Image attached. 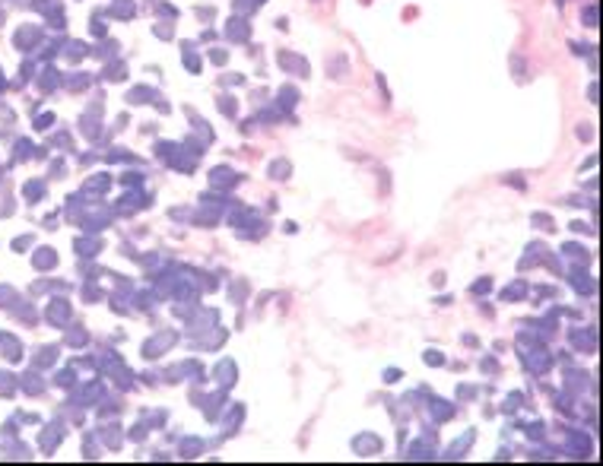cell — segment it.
Returning <instances> with one entry per match:
<instances>
[{
	"label": "cell",
	"mask_w": 603,
	"mask_h": 466,
	"mask_svg": "<svg viewBox=\"0 0 603 466\" xmlns=\"http://www.w3.org/2000/svg\"><path fill=\"white\" fill-rule=\"evenodd\" d=\"M216 377H219L222 387H232V384H235V365H232V362H219Z\"/></svg>",
	"instance_id": "5b68a950"
},
{
	"label": "cell",
	"mask_w": 603,
	"mask_h": 466,
	"mask_svg": "<svg viewBox=\"0 0 603 466\" xmlns=\"http://www.w3.org/2000/svg\"><path fill=\"white\" fill-rule=\"evenodd\" d=\"M524 292H527V285H524V282H514L511 289H505V292H502V298H505V302H514V298H521Z\"/></svg>",
	"instance_id": "8fae6325"
},
{
	"label": "cell",
	"mask_w": 603,
	"mask_h": 466,
	"mask_svg": "<svg viewBox=\"0 0 603 466\" xmlns=\"http://www.w3.org/2000/svg\"><path fill=\"white\" fill-rule=\"evenodd\" d=\"M276 61H279L283 67H286V70H299V73H305V76H308V64H305L302 57H295V54H289V51H279V57H276Z\"/></svg>",
	"instance_id": "3957f363"
},
{
	"label": "cell",
	"mask_w": 603,
	"mask_h": 466,
	"mask_svg": "<svg viewBox=\"0 0 603 466\" xmlns=\"http://www.w3.org/2000/svg\"><path fill=\"white\" fill-rule=\"evenodd\" d=\"M527 365L534 368V371H546V368L552 365V358H546V352H530V358H527Z\"/></svg>",
	"instance_id": "ba28073f"
},
{
	"label": "cell",
	"mask_w": 603,
	"mask_h": 466,
	"mask_svg": "<svg viewBox=\"0 0 603 466\" xmlns=\"http://www.w3.org/2000/svg\"><path fill=\"white\" fill-rule=\"evenodd\" d=\"M226 35L232 41H245L248 38V26H245V19H232V26L226 29Z\"/></svg>",
	"instance_id": "52a82bcc"
},
{
	"label": "cell",
	"mask_w": 603,
	"mask_h": 466,
	"mask_svg": "<svg viewBox=\"0 0 603 466\" xmlns=\"http://www.w3.org/2000/svg\"><path fill=\"white\" fill-rule=\"evenodd\" d=\"M219 111H222V114H229V117L238 114V105H235L232 95H222V99H219Z\"/></svg>",
	"instance_id": "30bf717a"
},
{
	"label": "cell",
	"mask_w": 603,
	"mask_h": 466,
	"mask_svg": "<svg viewBox=\"0 0 603 466\" xmlns=\"http://www.w3.org/2000/svg\"><path fill=\"white\" fill-rule=\"evenodd\" d=\"M289 168H292V165H289L286 159H283V162H273V165H270V178H276V181H283V178L289 175Z\"/></svg>",
	"instance_id": "9c48e42d"
},
{
	"label": "cell",
	"mask_w": 603,
	"mask_h": 466,
	"mask_svg": "<svg viewBox=\"0 0 603 466\" xmlns=\"http://www.w3.org/2000/svg\"><path fill=\"white\" fill-rule=\"evenodd\" d=\"M534 225H540L543 232H555V229H552V219L546 216V213H537V216H534Z\"/></svg>",
	"instance_id": "4fadbf2b"
},
{
	"label": "cell",
	"mask_w": 603,
	"mask_h": 466,
	"mask_svg": "<svg viewBox=\"0 0 603 466\" xmlns=\"http://www.w3.org/2000/svg\"><path fill=\"white\" fill-rule=\"evenodd\" d=\"M175 340H178V336H175V333H159V336H156V340H149V343L143 346V355H146V358H152V355H159L162 349H169V346H172Z\"/></svg>",
	"instance_id": "6da1fadb"
},
{
	"label": "cell",
	"mask_w": 603,
	"mask_h": 466,
	"mask_svg": "<svg viewBox=\"0 0 603 466\" xmlns=\"http://www.w3.org/2000/svg\"><path fill=\"white\" fill-rule=\"evenodd\" d=\"M470 441H473V435L467 432V435H464V441H460V444H454L451 450H448V457H451V460H457V457H460V453H464V450L470 447Z\"/></svg>",
	"instance_id": "7c38bea8"
},
{
	"label": "cell",
	"mask_w": 603,
	"mask_h": 466,
	"mask_svg": "<svg viewBox=\"0 0 603 466\" xmlns=\"http://www.w3.org/2000/svg\"><path fill=\"white\" fill-rule=\"evenodd\" d=\"M584 19H587V26H597V7L590 4L587 7V13H584Z\"/></svg>",
	"instance_id": "2e32d148"
},
{
	"label": "cell",
	"mask_w": 603,
	"mask_h": 466,
	"mask_svg": "<svg viewBox=\"0 0 603 466\" xmlns=\"http://www.w3.org/2000/svg\"><path fill=\"white\" fill-rule=\"evenodd\" d=\"M251 4H254V7H261V4H264V0H251Z\"/></svg>",
	"instance_id": "7402d4cb"
},
{
	"label": "cell",
	"mask_w": 603,
	"mask_h": 466,
	"mask_svg": "<svg viewBox=\"0 0 603 466\" xmlns=\"http://www.w3.org/2000/svg\"><path fill=\"white\" fill-rule=\"evenodd\" d=\"M473 292H489V279H483V282H476V285H473Z\"/></svg>",
	"instance_id": "44dd1931"
},
{
	"label": "cell",
	"mask_w": 603,
	"mask_h": 466,
	"mask_svg": "<svg viewBox=\"0 0 603 466\" xmlns=\"http://www.w3.org/2000/svg\"><path fill=\"white\" fill-rule=\"evenodd\" d=\"M235 181H238V178H235V172H232V168H226V165H222V168H213V172H210V184H213V187H232Z\"/></svg>",
	"instance_id": "7a4b0ae2"
},
{
	"label": "cell",
	"mask_w": 603,
	"mask_h": 466,
	"mask_svg": "<svg viewBox=\"0 0 603 466\" xmlns=\"http://www.w3.org/2000/svg\"><path fill=\"white\" fill-rule=\"evenodd\" d=\"M425 362H429V365H441L445 358H441V352H425Z\"/></svg>",
	"instance_id": "e0dca14e"
},
{
	"label": "cell",
	"mask_w": 603,
	"mask_h": 466,
	"mask_svg": "<svg viewBox=\"0 0 603 466\" xmlns=\"http://www.w3.org/2000/svg\"><path fill=\"white\" fill-rule=\"evenodd\" d=\"M35 264H38V267H48V264H54V250H38Z\"/></svg>",
	"instance_id": "9a60e30c"
},
{
	"label": "cell",
	"mask_w": 603,
	"mask_h": 466,
	"mask_svg": "<svg viewBox=\"0 0 603 466\" xmlns=\"http://www.w3.org/2000/svg\"><path fill=\"white\" fill-rule=\"evenodd\" d=\"M352 447H356L359 453H375V450H381V438H375V435H362V438L352 441Z\"/></svg>",
	"instance_id": "277c9868"
},
{
	"label": "cell",
	"mask_w": 603,
	"mask_h": 466,
	"mask_svg": "<svg viewBox=\"0 0 603 466\" xmlns=\"http://www.w3.org/2000/svg\"><path fill=\"white\" fill-rule=\"evenodd\" d=\"M429 406H432V415H435V419H438V422H448V419H451V415H454V406H448L445 400H432Z\"/></svg>",
	"instance_id": "8992f818"
},
{
	"label": "cell",
	"mask_w": 603,
	"mask_h": 466,
	"mask_svg": "<svg viewBox=\"0 0 603 466\" xmlns=\"http://www.w3.org/2000/svg\"><path fill=\"white\" fill-rule=\"evenodd\" d=\"M213 64H222V61H226V51H219V48H213Z\"/></svg>",
	"instance_id": "ac0fdd59"
},
{
	"label": "cell",
	"mask_w": 603,
	"mask_h": 466,
	"mask_svg": "<svg viewBox=\"0 0 603 466\" xmlns=\"http://www.w3.org/2000/svg\"><path fill=\"white\" fill-rule=\"evenodd\" d=\"M184 64H187V67H191V70H200V61H197V57H194V54H187V57H184Z\"/></svg>",
	"instance_id": "d6986e66"
},
{
	"label": "cell",
	"mask_w": 603,
	"mask_h": 466,
	"mask_svg": "<svg viewBox=\"0 0 603 466\" xmlns=\"http://www.w3.org/2000/svg\"><path fill=\"white\" fill-rule=\"evenodd\" d=\"M575 289L578 292H590V289H594V282H590L587 276H581V273H575Z\"/></svg>",
	"instance_id": "5bb4252c"
},
{
	"label": "cell",
	"mask_w": 603,
	"mask_h": 466,
	"mask_svg": "<svg viewBox=\"0 0 603 466\" xmlns=\"http://www.w3.org/2000/svg\"><path fill=\"white\" fill-rule=\"evenodd\" d=\"M517 403H521V397H517V393H514L511 400H505V409H517Z\"/></svg>",
	"instance_id": "ffe728a7"
}]
</instances>
